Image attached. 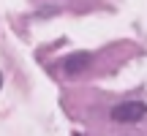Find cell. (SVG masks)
I'll use <instances>...</instances> for the list:
<instances>
[{"mask_svg":"<svg viewBox=\"0 0 147 136\" xmlns=\"http://www.w3.org/2000/svg\"><path fill=\"white\" fill-rule=\"evenodd\" d=\"M87 63H90V55H87V52H76V55H68V57H65L63 68H65V73H68V76H76L79 71H84V68H87Z\"/></svg>","mask_w":147,"mask_h":136,"instance_id":"cell-2","label":"cell"},{"mask_svg":"<svg viewBox=\"0 0 147 136\" xmlns=\"http://www.w3.org/2000/svg\"><path fill=\"white\" fill-rule=\"evenodd\" d=\"M0 84H3V76H0Z\"/></svg>","mask_w":147,"mask_h":136,"instance_id":"cell-3","label":"cell"},{"mask_svg":"<svg viewBox=\"0 0 147 136\" xmlns=\"http://www.w3.org/2000/svg\"><path fill=\"white\" fill-rule=\"evenodd\" d=\"M144 114H147V106L142 101H123V104H117L112 109V120L115 123H128V125L144 120Z\"/></svg>","mask_w":147,"mask_h":136,"instance_id":"cell-1","label":"cell"}]
</instances>
